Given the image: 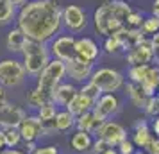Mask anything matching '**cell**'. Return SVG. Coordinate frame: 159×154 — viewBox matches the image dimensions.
Instances as JSON below:
<instances>
[{"mask_svg": "<svg viewBox=\"0 0 159 154\" xmlns=\"http://www.w3.org/2000/svg\"><path fill=\"white\" fill-rule=\"evenodd\" d=\"M63 9L57 0H29L16 15V27L23 34L41 43H48L61 30Z\"/></svg>", "mask_w": 159, "mask_h": 154, "instance_id": "obj_1", "label": "cell"}, {"mask_svg": "<svg viewBox=\"0 0 159 154\" xmlns=\"http://www.w3.org/2000/svg\"><path fill=\"white\" fill-rule=\"evenodd\" d=\"M134 9L130 7L129 0H107L100 4L93 13L95 30L104 38L116 36L125 30L127 18Z\"/></svg>", "mask_w": 159, "mask_h": 154, "instance_id": "obj_2", "label": "cell"}, {"mask_svg": "<svg viewBox=\"0 0 159 154\" xmlns=\"http://www.w3.org/2000/svg\"><path fill=\"white\" fill-rule=\"evenodd\" d=\"M23 56V66L29 75H34L38 77L39 73L43 72V68L52 61V54L50 49L47 47V43H41V41H34V40H29L25 43V49L22 52Z\"/></svg>", "mask_w": 159, "mask_h": 154, "instance_id": "obj_3", "label": "cell"}, {"mask_svg": "<svg viewBox=\"0 0 159 154\" xmlns=\"http://www.w3.org/2000/svg\"><path fill=\"white\" fill-rule=\"evenodd\" d=\"M66 77V63L61 59L52 58V61L43 68V72L38 75L36 88L39 91H43L48 97V100L54 102V93L59 88V84L63 82V79Z\"/></svg>", "mask_w": 159, "mask_h": 154, "instance_id": "obj_4", "label": "cell"}, {"mask_svg": "<svg viewBox=\"0 0 159 154\" xmlns=\"http://www.w3.org/2000/svg\"><path fill=\"white\" fill-rule=\"evenodd\" d=\"M89 81L97 84L102 93H116L125 86V75L116 68L102 66V68H95Z\"/></svg>", "mask_w": 159, "mask_h": 154, "instance_id": "obj_5", "label": "cell"}, {"mask_svg": "<svg viewBox=\"0 0 159 154\" xmlns=\"http://www.w3.org/2000/svg\"><path fill=\"white\" fill-rule=\"evenodd\" d=\"M27 70L22 61L15 58H7L0 61V86L4 88H16L25 81Z\"/></svg>", "mask_w": 159, "mask_h": 154, "instance_id": "obj_6", "label": "cell"}, {"mask_svg": "<svg viewBox=\"0 0 159 154\" xmlns=\"http://www.w3.org/2000/svg\"><path fill=\"white\" fill-rule=\"evenodd\" d=\"M159 56L156 54L154 47L150 43V38L143 40L139 45L132 47L125 52V61L129 66H136V65H152V61H156Z\"/></svg>", "mask_w": 159, "mask_h": 154, "instance_id": "obj_7", "label": "cell"}, {"mask_svg": "<svg viewBox=\"0 0 159 154\" xmlns=\"http://www.w3.org/2000/svg\"><path fill=\"white\" fill-rule=\"evenodd\" d=\"M120 110H122V99L118 93H102L93 106V113L100 122L111 120V117L120 113Z\"/></svg>", "mask_w": 159, "mask_h": 154, "instance_id": "obj_8", "label": "cell"}, {"mask_svg": "<svg viewBox=\"0 0 159 154\" xmlns=\"http://www.w3.org/2000/svg\"><path fill=\"white\" fill-rule=\"evenodd\" d=\"M75 43H77V38L72 34H63V36L54 38L48 45L50 49L52 58L61 59V61H70V59L77 58V50H75Z\"/></svg>", "mask_w": 159, "mask_h": 154, "instance_id": "obj_9", "label": "cell"}, {"mask_svg": "<svg viewBox=\"0 0 159 154\" xmlns=\"http://www.w3.org/2000/svg\"><path fill=\"white\" fill-rule=\"evenodd\" d=\"M63 25H65L70 32H73V34L82 32V30L88 27L86 11L80 7V6L68 4L66 7H63Z\"/></svg>", "mask_w": 159, "mask_h": 154, "instance_id": "obj_10", "label": "cell"}, {"mask_svg": "<svg viewBox=\"0 0 159 154\" xmlns=\"http://www.w3.org/2000/svg\"><path fill=\"white\" fill-rule=\"evenodd\" d=\"M93 72H95V63H91V61H84L80 58H73L70 61H66V75L70 77L72 82L84 84L91 79Z\"/></svg>", "mask_w": 159, "mask_h": 154, "instance_id": "obj_11", "label": "cell"}, {"mask_svg": "<svg viewBox=\"0 0 159 154\" xmlns=\"http://www.w3.org/2000/svg\"><path fill=\"white\" fill-rule=\"evenodd\" d=\"M97 138L106 140L111 147H118L123 140H127V129L116 120H106L97 129Z\"/></svg>", "mask_w": 159, "mask_h": 154, "instance_id": "obj_12", "label": "cell"}, {"mask_svg": "<svg viewBox=\"0 0 159 154\" xmlns=\"http://www.w3.org/2000/svg\"><path fill=\"white\" fill-rule=\"evenodd\" d=\"M27 117V111L15 102H0V129L18 127Z\"/></svg>", "mask_w": 159, "mask_h": 154, "instance_id": "obj_13", "label": "cell"}, {"mask_svg": "<svg viewBox=\"0 0 159 154\" xmlns=\"http://www.w3.org/2000/svg\"><path fill=\"white\" fill-rule=\"evenodd\" d=\"M18 131L22 134L23 143H27V142H38L41 136H45L47 129L38 115H27L25 120L18 125Z\"/></svg>", "mask_w": 159, "mask_h": 154, "instance_id": "obj_14", "label": "cell"}, {"mask_svg": "<svg viewBox=\"0 0 159 154\" xmlns=\"http://www.w3.org/2000/svg\"><path fill=\"white\" fill-rule=\"evenodd\" d=\"M154 134H152V127L148 125V122L145 118H138L134 125H132V142L138 149H143V151H148V147L152 145L154 142Z\"/></svg>", "mask_w": 159, "mask_h": 154, "instance_id": "obj_15", "label": "cell"}, {"mask_svg": "<svg viewBox=\"0 0 159 154\" xmlns=\"http://www.w3.org/2000/svg\"><path fill=\"white\" fill-rule=\"evenodd\" d=\"M75 50H77V58L84 59V61H91V63H95L97 59L100 58V50L102 49L98 47V43L95 41L93 38L82 36V38H77Z\"/></svg>", "mask_w": 159, "mask_h": 154, "instance_id": "obj_16", "label": "cell"}, {"mask_svg": "<svg viewBox=\"0 0 159 154\" xmlns=\"http://www.w3.org/2000/svg\"><path fill=\"white\" fill-rule=\"evenodd\" d=\"M27 41H29V38L23 34V30L13 27V29H9L7 36H6V49L13 54H22Z\"/></svg>", "mask_w": 159, "mask_h": 154, "instance_id": "obj_17", "label": "cell"}, {"mask_svg": "<svg viewBox=\"0 0 159 154\" xmlns=\"http://www.w3.org/2000/svg\"><path fill=\"white\" fill-rule=\"evenodd\" d=\"M77 93H79V88L75 86V82H61L59 88L56 90V93H54V102L57 106L66 108L77 97Z\"/></svg>", "mask_w": 159, "mask_h": 154, "instance_id": "obj_18", "label": "cell"}, {"mask_svg": "<svg viewBox=\"0 0 159 154\" xmlns=\"http://www.w3.org/2000/svg\"><path fill=\"white\" fill-rule=\"evenodd\" d=\"M125 93L129 97L130 104L134 106V108H139V110H143L145 106H147V100H148V97L147 95V91L141 88V84H136V82H125Z\"/></svg>", "mask_w": 159, "mask_h": 154, "instance_id": "obj_19", "label": "cell"}, {"mask_svg": "<svg viewBox=\"0 0 159 154\" xmlns=\"http://www.w3.org/2000/svg\"><path fill=\"white\" fill-rule=\"evenodd\" d=\"M93 134L86 131H77L72 134L70 138V147L75 152H91V147H93Z\"/></svg>", "mask_w": 159, "mask_h": 154, "instance_id": "obj_20", "label": "cell"}, {"mask_svg": "<svg viewBox=\"0 0 159 154\" xmlns=\"http://www.w3.org/2000/svg\"><path fill=\"white\" fill-rule=\"evenodd\" d=\"M93 106H95L93 100H91L89 97H86L84 93H80V91H79V93H77V97H75L72 102L66 106L65 110L72 111L75 117H80L82 113H86V111H91V110H93Z\"/></svg>", "mask_w": 159, "mask_h": 154, "instance_id": "obj_21", "label": "cell"}, {"mask_svg": "<svg viewBox=\"0 0 159 154\" xmlns=\"http://www.w3.org/2000/svg\"><path fill=\"white\" fill-rule=\"evenodd\" d=\"M100 124H102V122L97 118V115H95L93 110H91V111L82 113L80 117H77V124H75V127H77L79 131H86V133L95 134V133H97V129L100 127Z\"/></svg>", "mask_w": 159, "mask_h": 154, "instance_id": "obj_22", "label": "cell"}, {"mask_svg": "<svg viewBox=\"0 0 159 154\" xmlns=\"http://www.w3.org/2000/svg\"><path fill=\"white\" fill-rule=\"evenodd\" d=\"M36 115L41 118V122L45 124L47 133L48 131H56V129H54V118H56V115H57V104L56 102L43 104V106L36 111Z\"/></svg>", "mask_w": 159, "mask_h": 154, "instance_id": "obj_23", "label": "cell"}, {"mask_svg": "<svg viewBox=\"0 0 159 154\" xmlns=\"http://www.w3.org/2000/svg\"><path fill=\"white\" fill-rule=\"evenodd\" d=\"M75 124H77V117L68 110L57 111V115H56V118H54V129L59 131V133L70 131L72 127H75Z\"/></svg>", "mask_w": 159, "mask_h": 154, "instance_id": "obj_24", "label": "cell"}, {"mask_svg": "<svg viewBox=\"0 0 159 154\" xmlns=\"http://www.w3.org/2000/svg\"><path fill=\"white\" fill-rule=\"evenodd\" d=\"M141 88L147 91V95H150V97L157 93V90H159V65L150 66L147 77H145L143 82H141Z\"/></svg>", "mask_w": 159, "mask_h": 154, "instance_id": "obj_25", "label": "cell"}, {"mask_svg": "<svg viewBox=\"0 0 159 154\" xmlns=\"http://www.w3.org/2000/svg\"><path fill=\"white\" fill-rule=\"evenodd\" d=\"M16 15V6H13L9 0H0V25H9Z\"/></svg>", "mask_w": 159, "mask_h": 154, "instance_id": "obj_26", "label": "cell"}, {"mask_svg": "<svg viewBox=\"0 0 159 154\" xmlns=\"http://www.w3.org/2000/svg\"><path fill=\"white\" fill-rule=\"evenodd\" d=\"M152 65H136V66H129V81L136 82V84H141L143 79L147 77V73L150 70Z\"/></svg>", "mask_w": 159, "mask_h": 154, "instance_id": "obj_27", "label": "cell"}, {"mask_svg": "<svg viewBox=\"0 0 159 154\" xmlns=\"http://www.w3.org/2000/svg\"><path fill=\"white\" fill-rule=\"evenodd\" d=\"M47 102H52V100H48V97L45 95L43 91H39L38 88L29 91V95H27V104H29L30 108H34V110H39Z\"/></svg>", "mask_w": 159, "mask_h": 154, "instance_id": "obj_28", "label": "cell"}, {"mask_svg": "<svg viewBox=\"0 0 159 154\" xmlns=\"http://www.w3.org/2000/svg\"><path fill=\"white\" fill-rule=\"evenodd\" d=\"M102 49L107 52V54H118V52H125L123 50V43L120 36L116 34V36H109V38H104V45H102Z\"/></svg>", "mask_w": 159, "mask_h": 154, "instance_id": "obj_29", "label": "cell"}, {"mask_svg": "<svg viewBox=\"0 0 159 154\" xmlns=\"http://www.w3.org/2000/svg\"><path fill=\"white\" fill-rule=\"evenodd\" d=\"M4 133H6V145H7V149H16L20 145V142H23L18 127H7V129H4Z\"/></svg>", "mask_w": 159, "mask_h": 154, "instance_id": "obj_30", "label": "cell"}, {"mask_svg": "<svg viewBox=\"0 0 159 154\" xmlns=\"http://www.w3.org/2000/svg\"><path fill=\"white\" fill-rule=\"evenodd\" d=\"M143 22H145V16L139 13V11H132L127 18V23H125V29L129 30H141L143 27Z\"/></svg>", "mask_w": 159, "mask_h": 154, "instance_id": "obj_31", "label": "cell"}, {"mask_svg": "<svg viewBox=\"0 0 159 154\" xmlns=\"http://www.w3.org/2000/svg\"><path fill=\"white\" fill-rule=\"evenodd\" d=\"M79 91L80 93H84L86 97H89L93 102H97L98 99H100V95H102V91H100V88L97 86V84H93L91 81H88V82H84L82 86L79 88Z\"/></svg>", "mask_w": 159, "mask_h": 154, "instance_id": "obj_32", "label": "cell"}, {"mask_svg": "<svg viewBox=\"0 0 159 154\" xmlns=\"http://www.w3.org/2000/svg\"><path fill=\"white\" fill-rule=\"evenodd\" d=\"M141 30H143L147 36H154L156 32H159V18H156L154 15L145 16V22H143Z\"/></svg>", "mask_w": 159, "mask_h": 154, "instance_id": "obj_33", "label": "cell"}, {"mask_svg": "<svg viewBox=\"0 0 159 154\" xmlns=\"http://www.w3.org/2000/svg\"><path fill=\"white\" fill-rule=\"evenodd\" d=\"M145 115L150 118H156L159 117V97L157 95H152L148 97V100H147V106L143 108Z\"/></svg>", "mask_w": 159, "mask_h": 154, "instance_id": "obj_34", "label": "cell"}, {"mask_svg": "<svg viewBox=\"0 0 159 154\" xmlns=\"http://www.w3.org/2000/svg\"><path fill=\"white\" fill-rule=\"evenodd\" d=\"M136 149H138V147L134 145V142L127 138V140H123L122 143L118 145V152H120V154H134V152H136Z\"/></svg>", "mask_w": 159, "mask_h": 154, "instance_id": "obj_35", "label": "cell"}, {"mask_svg": "<svg viewBox=\"0 0 159 154\" xmlns=\"http://www.w3.org/2000/svg\"><path fill=\"white\" fill-rule=\"evenodd\" d=\"M109 143L106 142V140H102V138H97L93 142V147H91V154H104L106 151L109 149Z\"/></svg>", "mask_w": 159, "mask_h": 154, "instance_id": "obj_36", "label": "cell"}, {"mask_svg": "<svg viewBox=\"0 0 159 154\" xmlns=\"http://www.w3.org/2000/svg\"><path fill=\"white\" fill-rule=\"evenodd\" d=\"M32 154H59V147L57 145H45V147H38Z\"/></svg>", "mask_w": 159, "mask_h": 154, "instance_id": "obj_37", "label": "cell"}, {"mask_svg": "<svg viewBox=\"0 0 159 154\" xmlns=\"http://www.w3.org/2000/svg\"><path fill=\"white\" fill-rule=\"evenodd\" d=\"M147 152L148 154H159V138H154V142H152V145L148 147Z\"/></svg>", "mask_w": 159, "mask_h": 154, "instance_id": "obj_38", "label": "cell"}, {"mask_svg": "<svg viewBox=\"0 0 159 154\" xmlns=\"http://www.w3.org/2000/svg\"><path fill=\"white\" fill-rule=\"evenodd\" d=\"M150 43H152V47H154L156 54L159 56V32H156L154 36H150Z\"/></svg>", "mask_w": 159, "mask_h": 154, "instance_id": "obj_39", "label": "cell"}, {"mask_svg": "<svg viewBox=\"0 0 159 154\" xmlns=\"http://www.w3.org/2000/svg\"><path fill=\"white\" fill-rule=\"evenodd\" d=\"M152 133H154V136L156 138H159V117H156V118H152Z\"/></svg>", "mask_w": 159, "mask_h": 154, "instance_id": "obj_40", "label": "cell"}, {"mask_svg": "<svg viewBox=\"0 0 159 154\" xmlns=\"http://www.w3.org/2000/svg\"><path fill=\"white\" fill-rule=\"evenodd\" d=\"M150 15H154L156 18H159V0H154V2H152V13Z\"/></svg>", "mask_w": 159, "mask_h": 154, "instance_id": "obj_41", "label": "cell"}, {"mask_svg": "<svg viewBox=\"0 0 159 154\" xmlns=\"http://www.w3.org/2000/svg\"><path fill=\"white\" fill-rule=\"evenodd\" d=\"M4 149H7V145H6V133H4V129H0V151H4Z\"/></svg>", "mask_w": 159, "mask_h": 154, "instance_id": "obj_42", "label": "cell"}, {"mask_svg": "<svg viewBox=\"0 0 159 154\" xmlns=\"http://www.w3.org/2000/svg\"><path fill=\"white\" fill-rule=\"evenodd\" d=\"M25 149H27V154H32V152L38 149V147H36V142H27V143H25Z\"/></svg>", "mask_w": 159, "mask_h": 154, "instance_id": "obj_43", "label": "cell"}, {"mask_svg": "<svg viewBox=\"0 0 159 154\" xmlns=\"http://www.w3.org/2000/svg\"><path fill=\"white\" fill-rule=\"evenodd\" d=\"M0 154H25V152L18 151V149H4V151H0Z\"/></svg>", "mask_w": 159, "mask_h": 154, "instance_id": "obj_44", "label": "cell"}, {"mask_svg": "<svg viewBox=\"0 0 159 154\" xmlns=\"http://www.w3.org/2000/svg\"><path fill=\"white\" fill-rule=\"evenodd\" d=\"M9 2H11L13 6H16V7H22L23 4H27L29 0H9Z\"/></svg>", "mask_w": 159, "mask_h": 154, "instance_id": "obj_45", "label": "cell"}, {"mask_svg": "<svg viewBox=\"0 0 159 154\" xmlns=\"http://www.w3.org/2000/svg\"><path fill=\"white\" fill-rule=\"evenodd\" d=\"M7 100V95H6V88L0 86V102H6Z\"/></svg>", "mask_w": 159, "mask_h": 154, "instance_id": "obj_46", "label": "cell"}, {"mask_svg": "<svg viewBox=\"0 0 159 154\" xmlns=\"http://www.w3.org/2000/svg\"><path fill=\"white\" fill-rule=\"evenodd\" d=\"M104 154H120V152H118V149H115V147H109Z\"/></svg>", "mask_w": 159, "mask_h": 154, "instance_id": "obj_47", "label": "cell"}, {"mask_svg": "<svg viewBox=\"0 0 159 154\" xmlns=\"http://www.w3.org/2000/svg\"><path fill=\"white\" fill-rule=\"evenodd\" d=\"M134 154H148V152H147V151H136Z\"/></svg>", "mask_w": 159, "mask_h": 154, "instance_id": "obj_48", "label": "cell"}]
</instances>
